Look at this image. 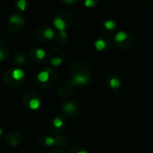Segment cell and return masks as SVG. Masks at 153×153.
I'll return each instance as SVG.
<instances>
[{
	"label": "cell",
	"mask_w": 153,
	"mask_h": 153,
	"mask_svg": "<svg viewBox=\"0 0 153 153\" xmlns=\"http://www.w3.org/2000/svg\"><path fill=\"white\" fill-rule=\"evenodd\" d=\"M62 2H64V3H66V4H68V5H71V4H74V3H76L78 0H61Z\"/></svg>",
	"instance_id": "cell-26"
},
{
	"label": "cell",
	"mask_w": 153,
	"mask_h": 153,
	"mask_svg": "<svg viewBox=\"0 0 153 153\" xmlns=\"http://www.w3.org/2000/svg\"><path fill=\"white\" fill-rule=\"evenodd\" d=\"M23 104L32 110H37L41 105V100L35 93L27 92L23 97Z\"/></svg>",
	"instance_id": "cell-3"
},
{
	"label": "cell",
	"mask_w": 153,
	"mask_h": 153,
	"mask_svg": "<svg viewBox=\"0 0 153 153\" xmlns=\"http://www.w3.org/2000/svg\"><path fill=\"white\" fill-rule=\"evenodd\" d=\"M99 3V0H84V4L88 7H96Z\"/></svg>",
	"instance_id": "cell-24"
},
{
	"label": "cell",
	"mask_w": 153,
	"mask_h": 153,
	"mask_svg": "<svg viewBox=\"0 0 153 153\" xmlns=\"http://www.w3.org/2000/svg\"><path fill=\"white\" fill-rule=\"evenodd\" d=\"M16 7L21 11H25L27 7V0H17Z\"/></svg>",
	"instance_id": "cell-23"
},
{
	"label": "cell",
	"mask_w": 153,
	"mask_h": 153,
	"mask_svg": "<svg viewBox=\"0 0 153 153\" xmlns=\"http://www.w3.org/2000/svg\"><path fill=\"white\" fill-rule=\"evenodd\" d=\"M7 143L10 145V146H13V147H16L17 145L20 144L21 140H22V135L17 132V131H14V132H10L7 138H6Z\"/></svg>",
	"instance_id": "cell-11"
},
{
	"label": "cell",
	"mask_w": 153,
	"mask_h": 153,
	"mask_svg": "<svg viewBox=\"0 0 153 153\" xmlns=\"http://www.w3.org/2000/svg\"><path fill=\"white\" fill-rule=\"evenodd\" d=\"M108 45L110 46V39L105 36L101 37L95 42V47L97 51H104L108 47Z\"/></svg>",
	"instance_id": "cell-14"
},
{
	"label": "cell",
	"mask_w": 153,
	"mask_h": 153,
	"mask_svg": "<svg viewBox=\"0 0 153 153\" xmlns=\"http://www.w3.org/2000/svg\"><path fill=\"white\" fill-rule=\"evenodd\" d=\"M14 61L20 66H25L27 62L26 55L23 51H17L14 54Z\"/></svg>",
	"instance_id": "cell-17"
},
{
	"label": "cell",
	"mask_w": 153,
	"mask_h": 153,
	"mask_svg": "<svg viewBox=\"0 0 153 153\" xmlns=\"http://www.w3.org/2000/svg\"><path fill=\"white\" fill-rule=\"evenodd\" d=\"M68 40V35L65 31H60L59 33L57 35V41L60 44H65Z\"/></svg>",
	"instance_id": "cell-21"
},
{
	"label": "cell",
	"mask_w": 153,
	"mask_h": 153,
	"mask_svg": "<svg viewBox=\"0 0 153 153\" xmlns=\"http://www.w3.org/2000/svg\"><path fill=\"white\" fill-rule=\"evenodd\" d=\"M106 81H107L108 86L113 89H116L121 87V80L115 75H110Z\"/></svg>",
	"instance_id": "cell-16"
},
{
	"label": "cell",
	"mask_w": 153,
	"mask_h": 153,
	"mask_svg": "<svg viewBox=\"0 0 153 153\" xmlns=\"http://www.w3.org/2000/svg\"><path fill=\"white\" fill-rule=\"evenodd\" d=\"M4 82L10 88H16L23 84V82L16 81L13 76V69L10 68L7 70L4 74Z\"/></svg>",
	"instance_id": "cell-9"
},
{
	"label": "cell",
	"mask_w": 153,
	"mask_h": 153,
	"mask_svg": "<svg viewBox=\"0 0 153 153\" xmlns=\"http://www.w3.org/2000/svg\"><path fill=\"white\" fill-rule=\"evenodd\" d=\"M63 127H64V122L60 117L54 118L51 123V128L53 132H56V130H59V131H61V129H63Z\"/></svg>",
	"instance_id": "cell-18"
},
{
	"label": "cell",
	"mask_w": 153,
	"mask_h": 153,
	"mask_svg": "<svg viewBox=\"0 0 153 153\" xmlns=\"http://www.w3.org/2000/svg\"><path fill=\"white\" fill-rule=\"evenodd\" d=\"M51 153H61V152H59V151H51Z\"/></svg>",
	"instance_id": "cell-27"
},
{
	"label": "cell",
	"mask_w": 153,
	"mask_h": 153,
	"mask_svg": "<svg viewBox=\"0 0 153 153\" xmlns=\"http://www.w3.org/2000/svg\"><path fill=\"white\" fill-rule=\"evenodd\" d=\"M56 82V74L51 68L41 71L37 76L36 83L41 88H50Z\"/></svg>",
	"instance_id": "cell-1"
},
{
	"label": "cell",
	"mask_w": 153,
	"mask_h": 153,
	"mask_svg": "<svg viewBox=\"0 0 153 153\" xmlns=\"http://www.w3.org/2000/svg\"><path fill=\"white\" fill-rule=\"evenodd\" d=\"M103 26L106 29V30H108V31H113L114 28H115V23L114 22V21H112V20H107V21H105L104 23H103Z\"/></svg>",
	"instance_id": "cell-22"
},
{
	"label": "cell",
	"mask_w": 153,
	"mask_h": 153,
	"mask_svg": "<svg viewBox=\"0 0 153 153\" xmlns=\"http://www.w3.org/2000/svg\"><path fill=\"white\" fill-rule=\"evenodd\" d=\"M1 134H2V130H1V128H0V136H1Z\"/></svg>",
	"instance_id": "cell-28"
},
{
	"label": "cell",
	"mask_w": 153,
	"mask_h": 153,
	"mask_svg": "<svg viewBox=\"0 0 153 153\" xmlns=\"http://www.w3.org/2000/svg\"><path fill=\"white\" fill-rule=\"evenodd\" d=\"M13 76L16 81L24 82L25 72L21 68H15V69H13Z\"/></svg>",
	"instance_id": "cell-19"
},
{
	"label": "cell",
	"mask_w": 153,
	"mask_h": 153,
	"mask_svg": "<svg viewBox=\"0 0 153 153\" xmlns=\"http://www.w3.org/2000/svg\"><path fill=\"white\" fill-rule=\"evenodd\" d=\"M36 38L40 42H47L54 38L55 33L54 31L49 26H41L36 31Z\"/></svg>",
	"instance_id": "cell-4"
},
{
	"label": "cell",
	"mask_w": 153,
	"mask_h": 153,
	"mask_svg": "<svg viewBox=\"0 0 153 153\" xmlns=\"http://www.w3.org/2000/svg\"><path fill=\"white\" fill-rule=\"evenodd\" d=\"M76 86L72 83V82H63L59 88L58 92L59 93V96L65 97H69L72 95V93L74 92Z\"/></svg>",
	"instance_id": "cell-8"
},
{
	"label": "cell",
	"mask_w": 153,
	"mask_h": 153,
	"mask_svg": "<svg viewBox=\"0 0 153 153\" xmlns=\"http://www.w3.org/2000/svg\"><path fill=\"white\" fill-rule=\"evenodd\" d=\"M53 24L54 25L56 26V28L60 32V31H65V29L68 27V25H66V23L60 19V18H58V17H54V20H53Z\"/></svg>",
	"instance_id": "cell-20"
},
{
	"label": "cell",
	"mask_w": 153,
	"mask_h": 153,
	"mask_svg": "<svg viewBox=\"0 0 153 153\" xmlns=\"http://www.w3.org/2000/svg\"><path fill=\"white\" fill-rule=\"evenodd\" d=\"M130 36H131V33H127L126 32H123V31L118 32V33L115 34V37H114L117 46L119 47V46H121L122 44H123V43L130 38Z\"/></svg>",
	"instance_id": "cell-15"
},
{
	"label": "cell",
	"mask_w": 153,
	"mask_h": 153,
	"mask_svg": "<svg viewBox=\"0 0 153 153\" xmlns=\"http://www.w3.org/2000/svg\"><path fill=\"white\" fill-rule=\"evenodd\" d=\"M78 109H79L78 105H76L75 102H72V101H68V102L63 104V105H62L63 112L68 115L74 114L76 111H78Z\"/></svg>",
	"instance_id": "cell-13"
},
{
	"label": "cell",
	"mask_w": 153,
	"mask_h": 153,
	"mask_svg": "<svg viewBox=\"0 0 153 153\" xmlns=\"http://www.w3.org/2000/svg\"><path fill=\"white\" fill-rule=\"evenodd\" d=\"M90 76L86 74H80V73H72L71 76V82L76 87L79 85H85L89 81Z\"/></svg>",
	"instance_id": "cell-6"
},
{
	"label": "cell",
	"mask_w": 153,
	"mask_h": 153,
	"mask_svg": "<svg viewBox=\"0 0 153 153\" xmlns=\"http://www.w3.org/2000/svg\"><path fill=\"white\" fill-rule=\"evenodd\" d=\"M25 21L24 17L21 15L14 14L9 17L7 25H8V29L10 30V32L16 33L25 27Z\"/></svg>",
	"instance_id": "cell-2"
},
{
	"label": "cell",
	"mask_w": 153,
	"mask_h": 153,
	"mask_svg": "<svg viewBox=\"0 0 153 153\" xmlns=\"http://www.w3.org/2000/svg\"><path fill=\"white\" fill-rule=\"evenodd\" d=\"M55 17H58V18L62 19V20L66 23V25H68V27L70 26V25H71L72 22H73V15H72L70 12L67 11V10L58 11V12L55 14Z\"/></svg>",
	"instance_id": "cell-12"
},
{
	"label": "cell",
	"mask_w": 153,
	"mask_h": 153,
	"mask_svg": "<svg viewBox=\"0 0 153 153\" xmlns=\"http://www.w3.org/2000/svg\"><path fill=\"white\" fill-rule=\"evenodd\" d=\"M63 59V53L59 49H54L51 51L50 53V63L54 66H59L62 63Z\"/></svg>",
	"instance_id": "cell-7"
},
{
	"label": "cell",
	"mask_w": 153,
	"mask_h": 153,
	"mask_svg": "<svg viewBox=\"0 0 153 153\" xmlns=\"http://www.w3.org/2000/svg\"><path fill=\"white\" fill-rule=\"evenodd\" d=\"M46 57V53L42 49L40 48H33L30 51V58L33 61L38 63V62H42L44 60Z\"/></svg>",
	"instance_id": "cell-10"
},
{
	"label": "cell",
	"mask_w": 153,
	"mask_h": 153,
	"mask_svg": "<svg viewBox=\"0 0 153 153\" xmlns=\"http://www.w3.org/2000/svg\"><path fill=\"white\" fill-rule=\"evenodd\" d=\"M72 73H80V74H86V75H91V71L89 69V67L88 64H86L83 61H76L71 66Z\"/></svg>",
	"instance_id": "cell-5"
},
{
	"label": "cell",
	"mask_w": 153,
	"mask_h": 153,
	"mask_svg": "<svg viewBox=\"0 0 153 153\" xmlns=\"http://www.w3.org/2000/svg\"><path fill=\"white\" fill-rule=\"evenodd\" d=\"M76 150H75V148H74L72 150L68 151V153H88L87 150H85V149H80V148H76Z\"/></svg>",
	"instance_id": "cell-25"
}]
</instances>
